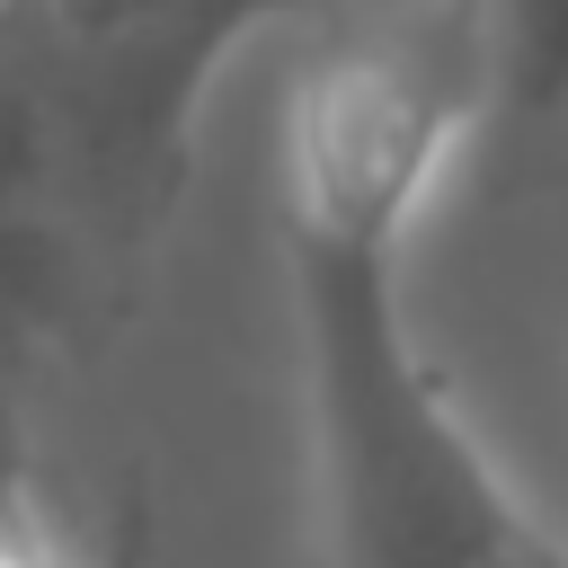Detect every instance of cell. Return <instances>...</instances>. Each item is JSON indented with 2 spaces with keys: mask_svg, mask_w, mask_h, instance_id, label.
I'll use <instances>...</instances> for the list:
<instances>
[{
  "mask_svg": "<svg viewBox=\"0 0 568 568\" xmlns=\"http://www.w3.org/2000/svg\"><path fill=\"white\" fill-rule=\"evenodd\" d=\"M470 142L453 0L320 36L275 115L311 479L337 568H568L408 320V231Z\"/></svg>",
  "mask_w": 568,
  "mask_h": 568,
  "instance_id": "obj_1",
  "label": "cell"
},
{
  "mask_svg": "<svg viewBox=\"0 0 568 568\" xmlns=\"http://www.w3.org/2000/svg\"><path fill=\"white\" fill-rule=\"evenodd\" d=\"M470 62V133L515 169H568V0H453Z\"/></svg>",
  "mask_w": 568,
  "mask_h": 568,
  "instance_id": "obj_2",
  "label": "cell"
},
{
  "mask_svg": "<svg viewBox=\"0 0 568 568\" xmlns=\"http://www.w3.org/2000/svg\"><path fill=\"white\" fill-rule=\"evenodd\" d=\"M89 257H106V240L80 204V178L62 160V133H53L36 80L0 44V302H27L62 275H80Z\"/></svg>",
  "mask_w": 568,
  "mask_h": 568,
  "instance_id": "obj_3",
  "label": "cell"
},
{
  "mask_svg": "<svg viewBox=\"0 0 568 568\" xmlns=\"http://www.w3.org/2000/svg\"><path fill=\"white\" fill-rule=\"evenodd\" d=\"M0 568H80V559H71V541H62L27 497L0 488Z\"/></svg>",
  "mask_w": 568,
  "mask_h": 568,
  "instance_id": "obj_4",
  "label": "cell"
}]
</instances>
